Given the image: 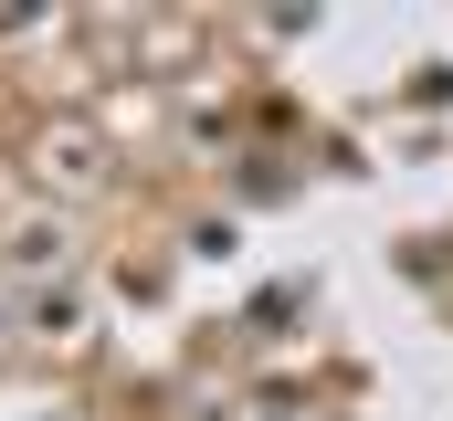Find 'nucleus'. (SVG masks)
Instances as JSON below:
<instances>
[{
  "instance_id": "2",
  "label": "nucleus",
  "mask_w": 453,
  "mask_h": 421,
  "mask_svg": "<svg viewBox=\"0 0 453 421\" xmlns=\"http://www.w3.org/2000/svg\"><path fill=\"white\" fill-rule=\"evenodd\" d=\"M0 326H11V306H0Z\"/></svg>"
},
{
  "instance_id": "1",
  "label": "nucleus",
  "mask_w": 453,
  "mask_h": 421,
  "mask_svg": "<svg viewBox=\"0 0 453 421\" xmlns=\"http://www.w3.org/2000/svg\"><path fill=\"white\" fill-rule=\"evenodd\" d=\"M0 264H11V274H64V264H74V221H53V210H42V221H11Z\"/></svg>"
}]
</instances>
